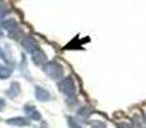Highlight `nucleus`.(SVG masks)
Masks as SVG:
<instances>
[{
	"label": "nucleus",
	"instance_id": "obj_6",
	"mask_svg": "<svg viewBox=\"0 0 146 128\" xmlns=\"http://www.w3.org/2000/svg\"><path fill=\"white\" fill-rule=\"evenodd\" d=\"M1 27L5 28L8 32H13V31H15V30H19V27H18V23L15 22L14 19H7V21H4V22L1 23Z\"/></svg>",
	"mask_w": 146,
	"mask_h": 128
},
{
	"label": "nucleus",
	"instance_id": "obj_3",
	"mask_svg": "<svg viewBox=\"0 0 146 128\" xmlns=\"http://www.w3.org/2000/svg\"><path fill=\"white\" fill-rule=\"evenodd\" d=\"M22 46H23V49H25L26 51H28V53H33L35 50H37L38 49V45H37V42L35 41V38L30 37V36H27V37H25L22 40Z\"/></svg>",
	"mask_w": 146,
	"mask_h": 128
},
{
	"label": "nucleus",
	"instance_id": "obj_11",
	"mask_svg": "<svg viewBox=\"0 0 146 128\" xmlns=\"http://www.w3.org/2000/svg\"><path fill=\"white\" fill-rule=\"evenodd\" d=\"M67 121H68V124H69V127H71V128H82L80 124L77 123V122L74 121V119L72 118V117H68V119H67Z\"/></svg>",
	"mask_w": 146,
	"mask_h": 128
},
{
	"label": "nucleus",
	"instance_id": "obj_2",
	"mask_svg": "<svg viewBox=\"0 0 146 128\" xmlns=\"http://www.w3.org/2000/svg\"><path fill=\"white\" fill-rule=\"evenodd\" d=\"M44 72L50 78H54V80H58V78L63 77L64 74L63 68L60 67V64L55 63V62H50V63L44 65Z\"/></svg>",
	"mask_w": 146,
	"mask_h": 128
},
{
	"label": "nucleus",
	"instance_id": "obj_7",
	"mask_svg": "<svg viewBox=\"0 0 146 128\" xmlns=\"http://www.w3.org/2000/svg\"><path fill=\"white\" fill-rule=\"evenodd\" d=\"M8 123L12 126H17V127H23V126H28L30 121L27 118H22V117H17V118H12L8 121Z\"/></svg>",
	"mask_w": 146,
	"mask_h": 128
},
{
	"label": "nucleus",
	"instance_id": "obj_4",
	"mask_svg": "<svg viewBox=\"0 0 146 128\" xmlns=\"http://www.w3.org/2000/svg\"><path fill=\"white\" fill-rule=\"evenodd\" d=\"M46 55L45 53H44L42 50H40V49H37V50H35L32 53V60L33 63H35L36 65H42L46 63Z\"/></svg>",
	"mask_w": 146,
	"mask_h": 128
},
{
	"label": "nucleus",
	"instance_id": "obj_12",
	"mask_svg": "<svg viewBox=\"0 0 146 128\" xmlns=\"http://www.w3.org/2000/svg\"><path fill=\"white\" fill-rule=\"evenodd\" d=\"M78 114H80L81 117H83V118H86V117H88L91 114V110H90V108H87V106H86V108H83L82 110L78 111Z\"/></svg>",
	"mask_w": 146,
	"mask_h": 128
},
{
	"label": "nucleus",
	"instance_id": "obj_1",
	"mask_svg": "<svg viewBox=\"0 0 146 128\" xmlns=\"http://www.w3.org/2000/svg\"><path fill=\"white\" fill-rule=\"evenodd\" d=\"M59 88H60L62 92L68 99H71V100H73V99L76 97V86H74V82H73V80L71 77L64 78V80L59 83Z\"/></svg>",
	"mask_w": 146,
	"mask_h": 128
},
{
	"label": "nucleus",
	"instance_id": "obj_13",
	"mask_svg": "<svg viewBox=\"0 0 146 128\" xmlns=\"http://www.w3.org/2000/svg\"><path fill=\"white\" fill-rule=\"evenodd\" d=\"M92 128H106V126L101 122H95V123H92Z\"/></svg>",
	"mask_w": 146,
	"mask_h": 128
},
{
	"label": "nucleus",
	"instance_id": "obj_14",
	"mask_svg": "<svg viewBox=\"0 0 146 128\" xmlns=\"http://www.w3.org/2000/svg\"><path fill=\"white\" fill-rule=\"evenodd\" d=\"M5 13H8V9H5V7L0 5V18H1L3 15H5Z\"/></svg>",
	"mask_w": 146,
	"mask_h": 128
},
{
	"label": "nucleus",
	"instance_id": "obj_10",
	"mask_svg": "<svg viewBox=\"0 0 146 128\" xmlns=\"http://www.w3.org/2000/svg\"><path fill=\"white\" fill-rule=\"evenodd\" d=\"M12 74V68L5 67V65H0V80H5Z\"/></svg>",
	"mask_w": 146,
	"mask_h": 128
},
{
	"label": "nucleus",
	"instance_id": "obj_15",
	"mask_svg": "<svg viewBox=\"0 0 146 128\" xmlns=\"http://www.w3.org/2000/svg\"><path fill=\"white\" fill-rule=\"evenodd\" d=\"M118 128H132V126H129L128 123H119Z\"/></svg>",
	"mask_w": 146,
	"mask_h": 128
},
{
	"label": "nucleus",
	"instance_id": "obj_8",
	"mask_svg": "<svg viewBox=\"0 0 146 128\" xmlns=\"http://www.w3.org/2000/svg\"><path fill=\"white\" fill-rule=\"evenodd\" d=\"M35 95H36V99H37V100H40V101L49 100V97H50V94H49L46 90H44L42 87H36Z\"/></svg>",
	"mask_w": 146,
	"mask_h": 128
},
{
	"label": "nucleus",
	"instance_id": "obj_16",
	"mask_svg": "<svg viewBox=\"0 0 146 128\" xmlns=\"http://www.w3.org/2000/svg\"><path fill=\"white\" fill-rule=\"evenodd\" d=\"M4 106H5V101L3 100V99H0V110H3Z\"/></svg>",
	"mask_w": 146,
	"mask_h": 128
},
{
	"label": "nucleus",
	"instance_id": "obj_18",
	"mask_svg": "<svg viewBox=\"0 0 146 128\" xmlns=\"http://www.w3.org/2000/svg\"><path fill=\"white\" fill-rule=\"evenodd\" d=\"M0 1H3V0H0Z\"/></svg>",
	"mask_w": 146,
	"mask_h": 128
},
{
	"label": "nucleus",
	"instance_id": "obj_9",
	"mask_svg": "<svg viewBox=\"0 0 146 128\" xmlns=\"http://www.w3.org/2000/svg\"><path fill=\"white\" fill-rule=\"evenodd\" d=\"M21 88H19V83H12V86H10L9 90H7V95L9 96V97H15V96L19 94Z\"/></svg>",
	"mask_w": 146,
	"mask_h": 128
},
{
	"label": "nucleus",
	"instance_id": "obj_5",
	"mask_svg": "<svg viewBox=\"0 0 146 128\" xmlns=\"http://www.w3.org/2000/svg\"><path fill=\"white\" fill-rule=\"evenodd\" d=\"M23 110H25L26 115H27L28 118L33 119V121H40L41 119V114L38 113V111L36 110V108H33L32 105H26L25 108H23Z\"/></svg>",
	"mask_w": 146,
	"mask_h": 128
},
{
	"label": "nucleus",
	"instance_id": "obj_17",
	"mask_svg": "<svg viewBox=\"0 0 146 128\" xmlns=\"http://www.w3.org/2000/svg\"><path fill=\"white\" fill-rule=\"evenodd\" d=\"M0 36H3V31L1 30H0Z\"/></svg>",
	"mask_w": 146,
	"mask_h": 128
}]
</instances>
